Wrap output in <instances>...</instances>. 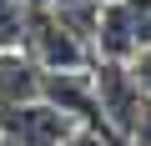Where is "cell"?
Here are the masks:
<instances>
[{
	"label": "cell",
	"mask_w": 151,
	"mask_h": 146,
	"mask_svg": "<svg viewBox=\"0 0 151 146\" xmlns=\"http://www.w3.org/2000/svg\"><path fill=\"white\" fill-rule=\"evenodd\" d=\"M76 131H81V126H76V121H65L55 106H45L40 96L35 101H10L5 106V136L15 141V146H65Z\"/></svg>",
	"instance_id": "6da1fadb"
},
{
	"label": "cell",
	"mask_w": 151,
	"mask_h": 146,
	"mask_svg": "<svg viewBox=\"0 0 151 146\" xmlns=\"http://www.w3.org/2000/svg\"><path fill=\"white\" fill-rule=\"evenodd\" d=\"M131 146H151V96H141L136 126H131Z\"/></svg>",
	"instance_id": "7a4b0ae2"
},
{
	"label": "cell",
	"mask_w": 151,
	"mask_h": 146,
	"mask_svg": "<svg viewBox=\"0 0 151 146\" xmlns=\"http://www.w3.org/2000/svg\"><path fill=\"white\" fill-rule=\"evenodd\" d=\"M131 81H136V91H141V96H151V45L131 60Z\"/></svg>",
	"instance_id": "3957f363"
},
{
	"label": "cell",
	"mask_w": 151,
	"mask_h": 146,
	"mask_svg": "<svg viewBox=\"0 0 151 146\" xmlns=\"http://www.w3.org/2000/svg\"><path fill=\"white\" fill-rule=\"evenodd\" d=\"M65 146H121L116 136H106V131H76Z\"/></svg>",
	"instance_id": "277c9868"
}]
</instances>
